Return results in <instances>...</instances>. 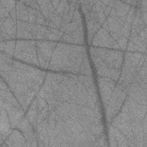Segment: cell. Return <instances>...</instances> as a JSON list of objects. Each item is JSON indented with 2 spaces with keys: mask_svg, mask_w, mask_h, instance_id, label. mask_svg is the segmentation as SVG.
Wrapping results in <instances>:
<instances>
[{
  "mask_svg": "<svg viewBox=\"0 0 147 147\" xmlns=\"http://www.w3.org/2000/svg\"><path fill=\"white\" fill-rule=\"evenodd\" d=\"M13 57L28 63L39 65L37 55L36 41H16Z\"/></svg>",
  "mask_w": 147,
  "mask_h": 147,
  "instance_id": "obj_1",
  "label": "cell"
},
{
  "mask_svg": "<svg viewBox=\"0 0 147 147\" xmlns=\"http://www.w3.org/2000/svg\"><path fill=\"white\" fill-rule=\"evenodd\" d=\"M26 142L27 141H26L23 136L16 130L13 131L9 138L6 142L7 144V146H26L25 144Z\"/></svg>",
  "mask_w": 147,
  "mask_h": 147,
  "instance_id": "obj_2",
  "label": "cell"
}]
</instances>
